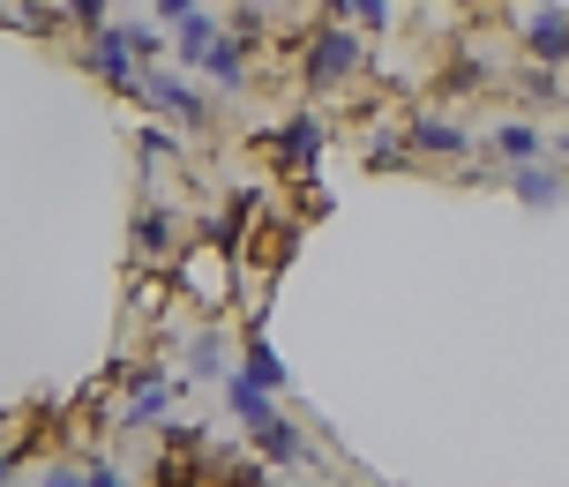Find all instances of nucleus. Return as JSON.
I'll use <instances>...</instances> for the list:
<instances>
[{
	"label": "nucleus",
	"mask_w": 569,
	"mask_h": 487,
	"mask_svg": "<svg viewBox=\"0 0 569 487\" xmlns=\"http://www.w3.org/2000/svg\"><path fill=\"white\" fill-rule=\"evenodd\" d=\"M136 98L150 106V113H166V120H180L188 136H210L218 128V98L210 90H196L180 68H142V83H136Z\"/></svg>",
	"instance_id": "obj_1"
},
{
	"label": "nucleus",
	"mask_w": 569,
	"mask_h": 487,
	"mask_svg": "<svg viewBox=\"0 0 569 487\" xmlns=\"http://www.w3.org/2000/svg\"><path fill=\"white\" fill-rule=\"evenodd\" d=\"M368 68V38L352 23H322L308 38V60H300V76H308V90H338V83H352Z\"/></svg>",
	"instance_id": "obj_2"
},
{
	"label": "nucleus",
	"mask_w": 569,
	"mask_h": 487,
	"mask_svg": "<svg viewBox=\"0 0 569 487\" xmlns=\"http://www.w3.org/2000/svg\"><path fill=\"white\" fill-rule=\"evenodd\" d=\"M83 68L106 90H120V98H136V83H142V60H136V46H128V30H120V23L83 30Z\"/></svg>",
	"instance_id": "obj_3"
},
{
	"label": "nucleus",
	"mask_w": 569,
	"mask_h": 487,
	"mask_svg": "<svg viewBox=\"0 0 569 487\" xmlns=\"http://www.w3.org/2000/svg\"><path fill=\"white\" fill-rule=\"evenodd\" d=\"M166 413H172V375L150 360V368L128 375V405H120V428L150 435V428H166Z\"/></svg>",
	"instance_id": "obj_4"
},
{
	"label": "nucleus",
	"mask_w": 569,
	"mask_h": 487,
	"mask_svg": "<svg viewBox=\"0 0 569 487\" xmlns=\"http://www.w3.org/2000/svg\"><path fill=\"white\" fill-rule=\"evenodd\" d=\"M180 232H188V218L172 210V202H142L136 226H128V240H136V262L150 270V262H172L180 256Z\"/></svg>",
	"instance_id": "obj_5"
},
{
	"label": "nucleus",
	"mask_w": 569,
	"mask_h": 487,
	"mask_svg": "<svg viewBox=\"0 0 569 487\" xmlns=\"http://www.w3.org/2000/svg\"><path fill=\"white\" fill-rule=\"evenodd\" d=\"M517 38L532 46L540 68H569V8H547V0L517 8Z\"/></svg>",
	"instance_id": "obj_6"
},
{
	"label": "nucleus",
	"mask_w": 569,
	"mask_h": 487,
	"mask_svg": "<svg viewBox=\"0 0 569 487\" xmlns=\"http://www.w3.org/2000/svg\"><path fill=\"white\" fill-rule=\"evenodd\" d=\"M248 443H256V458H270V465H308L315 450H308V435L284 420L278 405L262 413V420H248Z\"/></svg>",
	"instance_id": "obj_7"
},
{
	"label": "nucleus",
	"mask_w": 569,
	"mask_h": 487,
	"mask_svg": "<svg viewBox=\"0 0 569 487\" xmlns=\"http://www.w3.org/2000/svg\"><path fill=\"white\" fill-rule=\"evenodd\" d=\"M248 53H256V46H248V38L226 23L218 38H210V53L196 60V76H210L218 90H248Z\"/></svg>",
	"instance_id": "obj_8"
},
{
	"label": "nucleus",
	"mask_w": 569,
	"mask_h": 487,
	"mask_svg": "<svg viewBox=\"0 0 569 487\" xmlns=\"http://www.w3.org/2000/svg\"><path fill=\"white\" fill-rule=\"evenodd\" d=\"M315 150H322V120H315V113H292L284 128H270V158H278V166L308 172Z\"/></svg>",
	"instance_id": "obj_9"
},
{
	"label": "nucleus",
	"mask_w": 569,
	"mask_h": 487,
	"mask_svg": "<svg viewBox=\"0 0 569 487\" xmlns=\"http://www.w3.org/2000/svg\"><path fill=\"white\" fill-rule=\"evenodd\" d=\"M405 143L427 150V158H465V150H472V128H457V120H442V113H420L405 128Z\"/></svg>",
	"instance_id": "obj_10"
},
{
	"label": "nucleus",
	"mask_w": 569,
	"mask_h": 487,
	"mask_svg": "<svg viewBox=\"0 0 569 487\" xmlns=\"http://www.w3.org/2000/svg\"><path fill=\"white\" fill-rule=\"evenodd\" d=\"M240 375H248L256 390H270V398H278V390H284V360H278V352H270V338H262V330H256V338H248V352H240Z\"/></svg>",
	"instance_id": "obj_11"
},
{
	"label": "nucleus",
	"mask_w": 569,
	"mask_h": 487,
	"mask_svg": "<svg viewBox=\"0 0 569 487\" xmlns=\"http://www.w3.org/2000/svg\"><path fill=\"white\" fill-rule=\"evenodd\" d=\"M510 188H517V202H532V210H555V202H562V172L517 166V172H510Z\"/></svg>",
	"instance_id": "obj_12"
},
{
	"label": "nucleus",
	"mask_w": 569,
	"mask_h": 487,
	"mask_svg": "<svg viewBox=\"0 0 569 487\" xmlns=\"http://www.w3.org/2000/svg\"><path fill=\"white\" fill-rule=\"evenodd\" d=\"M495 150H502L510 166H532L547 143H540V128H532V120H495Z\"/></svg>",
	"instance_id": "obj_13"
},
{
	"label": "nucleus",
	"mask_w": 569,
	"mask_h": 487,
	"mask_svg": "<svg viewBox=\"0 0 569 487\" xmlns=\"http://www.w3.org/2000/svg\"><path fill=\"white\" fill-rule=\"evenodd\" d=\"M226 405H232V420L248 428V420H262V413H270V405H278V398H270V390H256L248 375L232 368V375H226Z\"/></svg>",
	"instance_id": "obj_14"
},
{
	"label": "nucleus",
	"mask_w": 569,
	"mask_h": 487,
	"mask_svg": "<svg viewBox=\"0 0 569 487\" xmlns=\"http://www.w3.org/2000/svg\"><path fill=\"white\" fill-rule=\"evenodd\" d=\"M196 375H202V382H226V375H232V345L218 338V330H202V338H196Z\"/></svg>",
	"instance_id": "obj_15"
},
{
	"label": "nucleus",
	"mask_w": 569,
	"mask_h": 487,
	"mask_svg": "<svg viewBox=\"0 0 569 487\" xmlns=\"http://www.w3.org/2000/svg\"><path fill=\"white\" fill-rule=\"evenodd\" d=\"M120 30H128L136 60H166V23H120Z\"/></svg>",
	"instance_id": "obj_16"
},
{
	"label": "nucleus",
	"mask_w": 569,
	"mask_h": 487,
	"mask_svg": "<svg viewBox=\"0 0 569 487\" xmlns=\"http://www.w3.org/2000/svg\"><path fill=\"white\" fill-rule=\"evenodd\" d=\"M38 487H83V458H53L38 473Z\"/></svg>",
	"instance_id": "obj_17"
},
{
	"label": "nucleus",
	"mask_w": 569,
	"mask_h": 487,
	"mask_svg": "<svg viewBox=\"0 0 569 487\" xmlns=\"http://www.w3.org/2000/svg\"><path fill=\"white\" fill-rule=\"evenodd\" d=\"M83 487H128V473L113 458H83Z\"/></svg>",
	"instance_id": "obj_18"
},
{
	"label": "nucleus",
	"mask_w": 569,
	"mask_h": 487,
	"mask_svg": "<svg viewBox=\"0 0 569 487\" xmlns=\"http://www.w3.org/2000/svg\"><path fill=\"white\" fill-rule=\"evenodd\" d=\"M60 16L83 23V30H98V23H106V0H60Z\"/></svg>",
	"instance_id": "obj_19"
},
{
	"label": "nucleus",
	"mask_w": 569,
	"mask_h": 487,
	"mask_svg": "<svg viewBox=\"0 0 569 487\" xmlns=\"http://www.w3.org/2000/svg\"><path fill=\"white\" fill-rule=\"evenodd\" d=\"M352 16H360V23H390V16H398V0H352Z\"/></svg>",
	"instance_id": "obj_20"
},
{
	"label": "nucleus",
	"mask_w": 569,
	"mask_h": 487,
	"mask_svg": "<svg viewBox=\"0 0 569 487\" xmlns=\"http://www.w3.org/2000/svg\"><path fill=\"white\" fill-rule=\"evenodd\" d=\"M150 8H158V23L172 30V23H180V16H188V8H202V0H150Z\"/></svg>",
	"instance_id": "obj_21"
},
{
	"label": "nucleus",
	"mask_w": 569,
	"mask_h": 487,
	"mask_svg": "<svg viewBox=\"0 0 569 487\" xmlns=\"http://www.w3.org/2000/svg\"><path fill=\"white\" fill-rule=\"evenodd\" d=\"M232 8H256V16H284V0H232Z\"/></svg>",
	"instance_id": "obj_22"
},
{
	"label": "nucleus",
	"mask_w": 569,
	"mask_h": 487,
	"mask_svg": "<svg viewBox=\"0 0 569 487\" xmlns=\"http://www.w3.org/2000/svg\"><path fill=\"white\" fill-rule=\"evenodd\" d=\"M16 465H23V450H0V487H8V473H16Z\"/></svg>",
	"instance_id": "obj_23"
},
{
	"label": "nucleus",
	"mask_w": 569,
	"mask_h": 487,
	"mask_svg": "<svg viewBox=\"0 0 569 487\" xmlns=\"http://www.w3.org/2000/svg\"><path fill=\"white\" fill-rule=\"evenodd\" d=\"M562 158H569V136H562Z\"/></svg>",
	"instance_id": "obj_24"
},
{
	"label": "nucleus",
	"mask_w": 569,
	"mask_h": 487,
	"mask_svg": "<svg viewBox=\"0 0 569 487\" xmlns=\"http://www.w3.org/2000/svg\"><path fill=\"white\" fill-rule=\"evenodd\" d=\"M262 487H270V480H262Z\"/></svg>",
	"instance_id": "obj_25"
}]
</instances>
